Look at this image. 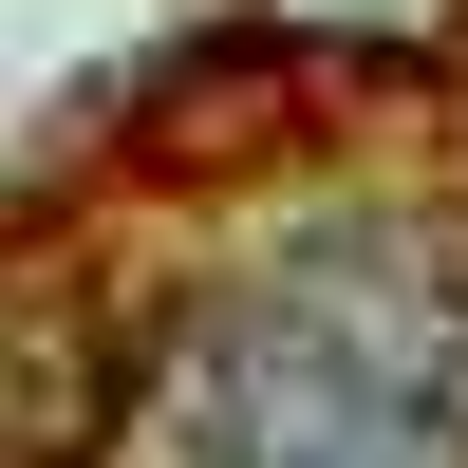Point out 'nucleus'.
<instances>
[{"label": "nucleus", "instance_id": "nucleus-1", "mask_svg": "<svg viewBox=\"0 0 468 468\" xmlns=\"http://www.w3.org/2000/svg\"><path fill=\"white\" fill-rule=\"evenodd\" d=\"M187 468H468V244L319 225L187 356Z\"/></svg>", "mask_w": 468, "mask_h": 468}]
</instances>
